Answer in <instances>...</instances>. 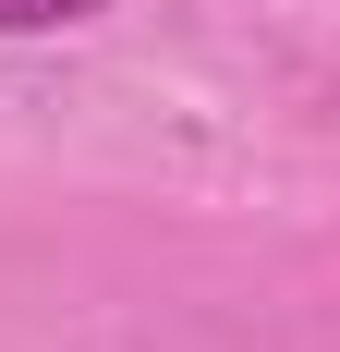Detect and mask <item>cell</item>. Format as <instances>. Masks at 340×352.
<instances>
[{
  "label": "cell",
  "instance_id": "cell-1",
  "mask_svg": "<svg viewBox=\"0 0 340 352\" xmlns=\"http://www.w3.org/2000/svg\"><path fill=\"white\" fill-rule=\"evenodd\" d=\"M85 12H109V0H0V36H61Z\"/></svg>",
  "mask_w": 340,
  "mask_h": 352
}]
</instances>
